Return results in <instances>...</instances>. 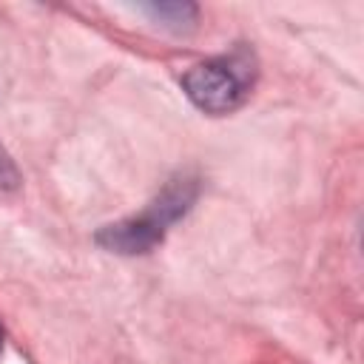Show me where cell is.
Masks as SVG:
<instances>
[{
  "label": "cell",
  "mask_w": 364,
  "mask_h": 364,
  "mask_svg": "<svg viewBox=\"0 0 364 364\" xmlns=\"http://www.w3.org/2000/svg\"><path fill=\"white\" fill-rule=\"evenodd\" d=\"M0 347H3V330H0Z\"/></svg>",
  "instance_id": "5b68a950"
},
{
  "label": "cell",
  "mask_w": 364,
  "mask_h": 364,
  "mask_svg": "<svg viewBox=\"0 0 364 364\" xmlns=\"http://www.w3.org/2000/svg\"><path fill=\"white\" fill-rule=\"evenodd\" d=\"M256 80V63L247 51L222 54L185 71L182 88L191 102L205 114H230L250 94Z\"/></svg>",
  "instance_id": "6da1fadb"
},
{
  "label": "cell",
  "mask_w": 364,
  "mask_h": 364,
  "mask_svg": "<svg viewBox=\"0 0 364 364\" xmlns=\"http://www.w3.org/2000/svg\"><path fill=\"white\" fill-rule=\"evenodd\" d=\"M191 202H193V182L176 179L162 191V196L145 213L102 228L97 233V242L117 253H148L162 242L165 228L176 222L191 208Z\"/></svg>",
  "instance_id": "7a4b0ae2"
},
{
  "label": "cell",
  "mask_w": 364,
  "mask_h": 364,
  "mask_svg": "<svg viewBox=\"0 0 364 364\" xmlns=\"http://www.w3.org/2000/svg\"><path fill=\"white\" fill-rule=\"evenodd\" d=\"M148 11L156 20H162V26H171V28L191 26L193 17H196V9L188 6V3H159V6H148Z\"/></svg>",
  "instance_id": "3957f363"
},
{
  "label": "cell",
  "mask_w": 364,
  "mask_h": 364,
  "mask_svg": "<svg viewBox=\"0 0 364 364\" xmlns=\"http://www.w3.org/2000/svg\"><path fill=\"white\" fill-rule=\"evenodd\" d=\"M17 179H20V173H17L14 162H11V156H9V154L3 151V145H0V185H3V188H14Z\"/></svg>",
  "instance_id": "277c9868"
}]
</instances>
